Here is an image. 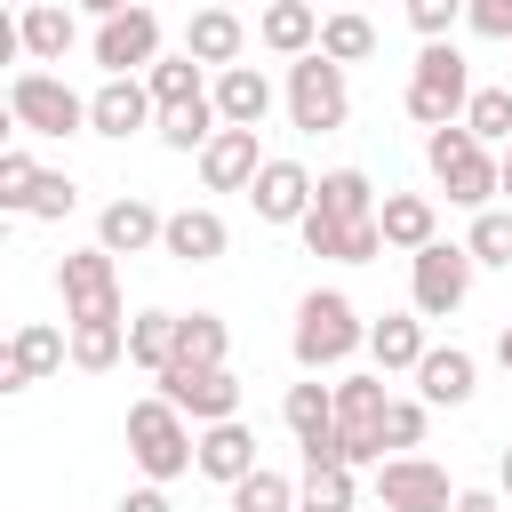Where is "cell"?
Returning <instances> with one entry per match:
<instances>
[{
  "mask_svg": "<svg viewBox=\"0 0 512 512\" xmlns=\"http://www.w3.org/2000/svg\"><path fill=\"white\" fill-rule=\"evenodd\" d=\"M288 352H296L304 376H344V360L368 352V320H360V304H352L344 288H312V296H296Z\"/></svg>",
  "mask_w": 512,
  "mask_h": 512,
  "instance_id": "cell-1",
  "label": "cell"
},
{
  "mask_svg": "<svg viewBox=\"0 0 512 512\" xmlns=\"http://www.w3.org/2000/svg\"><path fill=\"white\" fill-rule=\"evenodd\" d=\"M128 456L144 480H184V472H200V424L168 392H144V400H128Z\"/></svg>",
  "mask_w": 512,
  "mask_h": 512,
  "instance_id": "cell-2",
  "label": "cell"
},
{
  "mask_svg": "<svg viewBox=\"0 0 512 512\" xmlns=\"http://www.w3.org/2000/svg\"><path fill=\"white\" fill-rule=\"evenodd\" d=\"M424 168H432V184H440L456 208H496V200H504L496 144H480L464 120H448V128H424Z\"/></svg>",
  "mask_w": 512,
  "mask_h": 512,
  "instance_id": "cell-3",
  "label": "cell"
},
{
  "mask_svg": "<svg viewBox=\"0 0 512 512\" xmlns=\"http://www.w3.org/2000/svg\"><path fill=\"white\" fill-rule=\"evenodd\" d=\"M400 104H408L416 128H448V120H464V104H472V64H464V48H456V40H424L416 64H408Z\"/></svg>",
  "mask_w": 512,
  "mask_h": 512,
  "instance_id": "cell-4",
  "label": "cell"
},
{
  "mask_svg": "<svg viewBox=\"0 0 512 512\" xmlns=\"http://www.w3.org/2000/svg\"><path fill=\"white\" fill-rule=\"evenodd\" d=\"M352 64H336V56H288V88H280V104H288V128H304V136H336L344 120H352V80H344Z\"/></svg>",
  "mask_w": 512,
  "mask_h": 512,
  "instance_id": "cell-5",
  "label": "cell"
},
{
  "mask_svg": "<svg viewBox=\"0 0 512 512\" xmlns=\"http://www.w3.org/2000/svg\"><path fill=\"white\" fill-rule=\"evenodd\" d=\"M8 120H16V136H88V96L64 72L24 64L8 80Z\"/></svg>",
  "mask_w": 512,
  "mask_h": 512,
  "instance_id": "cell-6",
  "label": "cell"
},
{
  "mask_svg": "<svg viewBox=\"0 0 512 512\" xmlns=\"http://www.w3.org/2000/svg\"><path fill=\"white\" fill-rule=\"evenodd\" d=\"M384 408H392V392H384V368H344L336 376V440H344V464L352 472H376L384 464Z\"/></svg>",
  "mask_w": 512,
  "mask_h": 512,
  "instance_id": "cell-7",
  "label": "cell"
},
{
  "mask_svg": "<svg viewBox=\"0 0 512 512\" xmlns=\"http://www.w3.org/2000/svg\"><path fill=\"white\" fill-rule=\"evenodd\" d=\"M472 272H480V256H472L464 240H424V248L408 256V304H416L424 320H448V312H464Z\"/></svg>",
  "mask_w": 512,
  "mask_h": 512,
  "instance_id": "cell-8",
  "label": "cell"
},
{
  "mask_svg": "<svg viewBox=\"0 0 512 512\" xmlns=\"http://www.w3.org/2000/svg\"><path fill=\"white\" fill-rule=\"evenodd\" d=\"M64 320H120V256L112 248H72L56 264Z\"/></svg>",
  "mask_w": 512,
  "mask_h": 512,
  "instance_id": "cell-9",
  "label": "cell"
},
{
  "mask_svg": "<svg viewBox=\"0 0 512 512\" xmlns=\"http://www.w3.org/2000/svg\"><path fill=\"white\" fill-rule=\"evenodd\" d=\"M368 488H376V504H392V512H448V504H456V480H448L432 456H416V448L384 456Z\"/></svg>",
  "mask_w": 512,
  "mask_h": 512,
  "instance_id": "cell-10",
  "label": "cell"
},
{
  "mask_svg": "<svg viewBox=\"0 0 512 512\" xmlns=\"http://www.w3.org/2000/svg\"><path fill=\"white\" fill-rule=\"evenodd\" d=\"M144 128H160V104H152L144 72H104L96 96H88V136L128 144V136H144Z\"/></svg>",
  "mask_w": 512,
  "mask_h": 512,
  "instance_id": "cell-11",
  "label": "cell"
},
{
  "mask_svg": "<svg viewBox=\"0 0 512 512\" xmlns=\"http://www.w3.org/2000/svg\"><path fill=\"white\" fill-rule=\"evenodd\" d=\"M192 424H224V416H240V376L216 360V368H192V360H168L160 376H152Z\"/></svg>",
  "mask_w": 512,
  "mask_h": 512,
  "instance_id": "cell-12",
  "label": "cell"
},
{
  "mask_svg": "<svg viewBox=\"0 0 512 512\" xmlns=\"http://www.w3.org/2000/svg\"><path fill=\"white\" fill-rule=\"evenodd\" d=\"M88 56H96V72H144V64H160L168 48H160V16L136 0V8H120V16H104L96 24V40H88Z\"/></svg>",
  "mask_w": 512,
  "mask_h": 512,
  "instance_id": "cell-13",
  "label": "cell"
},
{
  "mask_svg": "<svg viewBox=\"0 0 512 512\" xmlns=\"http://www.w3.org/2000/svg\"><path fill=\"white\" fill-rule=\"evenodd\" d=\"M312 192H320V176L304 168V160H264L256 168V184H248V208H256V224H304L312 216Z\"/></svg>",
  "mask_w": 512,
  "mask_h": 512,
  "instance_id": "cell-14",
  "label": "cell"
},
{
  "mask_svg": "<svg viewBox=\"0 0 512 512\" xmlns=\"http://www.w3.org/2000/svg\"><path fill=\"white\" fill-rule=\"evenodd\" d=\"M72 360V328H48V320H24L0 352V392H32L40 376H56Z\"/></svg>",
  "mask_w": 512,
  "mask_h": 512,
  "instance_id": "cell-15",
  "label": "cell"
},
{
  "mask_svg": "<svg viewBox=\"0 0 512 512\" xmlns=\"http://www.w3.org/2000/svg\"><path fill=\"white\" fill-rule=\"evenodd\" d=\"M160 232H168V216L144 192H120L96 208V248H112V256H144V248H160Z\"/></svg>",
  "mask_w": 512,
  "mask_h": 512,
  "instance_id": "cell-16",
  "label": "cell"
},
{
  "mask_svg": "<svg viewBox=\"0 0 512 512\" xmlns=\"http://www.w3.org/2000/svg\"><path fill=\"white\" fill-rule=\"evenodd\" d=\"M72 40H80V24H72L64 0H24V8H16V56H24V64H64Z\"/></svg>",
  "mask_w": 512,
  "mask_h": 512,
  "instance_id": "cell-17",
  "label": "cell"
},
{
  "mask_svg": "<svg viewBox=\"0 0 512 512\" xmlns=\"http://www.w3.org/2000/svg\"><path fill=\"white\" fill-rule=\"evenodd\" d=\"M192 160H200V184H208V192H248V184H256V168H264L256 128H216Z\"/></svg>",
  "mask_w": 512,
  "mask_h": 512,
  "instance_id": "cell-18",
  "label": "cell"
},
{
  "mask_svg": "<svg viewBox=\"0 0 512 512\" xmlns=\"http://www.w3.org/2000/svg\"><path fill=\"white\" fill-rule=\"evenodd\" d=\"M184 48H192L208 72L240 64V56H248V24H240V8H224V0H200V8H192V24H184Z\"/></svg>",
  "mask_w": 512,
  "mask_h": 512,
  "instance_id": "cell-19",
  "label": "cell"
},
{
  "mask_svg": "<svg viewBox=\"0 0 512 512\" xmlns=\"http://www.w3.org/2000/svg\"><path fill=\"white\" fill-rule=\"evenodd\" d=\"M232 248V224L216 216V208H168V232H160V256H176V264H216Z\"/></svg>",
  "mask_w": 512,
  "mask_h": 512,
  "instance_id": "cell-20",
  "label": "cell"
},
{
  "mask_svg": "<svg viewBox=\"0 0 512 512\" xmlns=\"http://www.w3.org/2000/svg\"><path fill=\"white\" fill-rule=\"evenodd\" d=\"M416 392H424L432 408H464V400L480 392V360H472L464 344H432V352L416 360Z\"/></svg>",
  "mask_w": 512,
  "mask_h": 512,
  "instance_id": "cell-21",
  "label": "cell"
},
{
  "mask_svg": "<svg viewBox=\"0 0 512 512\" xmlns=\"http://www.w3.org/2000/svg\"><path fill=\"white\" fill-rule=\"evenodd\" d=\"M432 344H424V312L408 304V312H384V320H368V360L384 368V376H416V360H424Z\"/></svg>",
  "mask_w": 512,
  "mask_h": 512,
  "instance_id": "cell-22",
  "label": "cell"
},
{
  "mask_svg": "<svg viewBox=\"0 0 512 512\" xmlns=\"http://www.w3.org/2000/svg\"><path fill=\"white\" fill-rule=\"evenodd\" d=\"M248 472H256V432H248L240 416H224V424H200V480L232 488V480H248Z\"/></svg>",
  "mask_w": 512,
  "mask_h": 512,
  "instance_id": "cell-23",
  "label": "cell"
},
{
  "mask_svg": "<svg viewBox=\"0 0 512 512\" xmlns=\"http://www.w3.org/2000/svg\"><path fill=\"white\" fill-rule=\"evenodd\" d=\"M256 40L272 56H312L320 48V0H264L256 8Z\"/></svg>",
  "mask_w": 512,
  "mask_h": 512,
  "instance_id": "cell-24",
  "label": "cell"
},
{
  "mask_svg": "<svg viewBox=\"0 0 512 512\" xmlns=\"http://www.w3.org/2000/svg\"><path fill=\"white\" fill-rule=\"evenodd\" d=\"M208 96H216L224 128H264V112H272V80H264L256 64H224V72L208 80Z\"/></svg>",
  "mask_w": 512,
  "mask_h": 512,
  "instance_id": "cell-25",
  "label": "cell"
},
{
  "mask_svg": "<svg viewBox=\"0 0 512 512\" xmlns=\"http://www.w3.org/2000/svg\"><path fill=\"white\" fill-rule=\"evenodd\" d=\"M376 224H384V248H400V256H416L424 240H440L432 192H384V200H376Z\"/></svg>",
  "mask_w": 512,
  "mask_h": 512,
  "instance_id": "cell-26",
  "label": "cell"
},
{
  "mask_svg": "<svg viewBox=\"0 0 512 512\" xmlns=\"http://www.w3.org/2000/svg\"><path fill=\"white\" fill-rule=\"evenodd\" d=\"M312 216H328V224H368V216H376V184H368V168H328L320 192H312Z\"/></svg>",
  "mask_w": 512,
  "mask_h": 512,
  "instance_id": "cell-27",
  "label": "cell"
},
{
  "mask_svg": "<svg viewBox=\"0 0 512 512\" xmlns=\"http://www.w3.org/2000/svg\"><path fill=\"white\" fill-rule=\"evenodd\" d=\"M296 512H360V472L352 464H304Z\"/></svg>",
  "mask_w": 512,
  "mask_h": 512,
  "instance_id": "cell-28",
  "label": "cell"
},
{
  "mask_svg": "<svg viewBox=\"0 0 512 512\" xmlns=\"http://www.w3.org/2000/svg\"><path fill=\"white\" fill-rule=\"evenodd\" d=\"M144 88H152V104H160V112H176V104H200V96H208V80H200V56H192V48H176V56L144 64Z\"/></svg>",
  "mask_w": 512,
  "mask_h": 512,
  "instance_id": "cell-29",
  "label": "cell"
},
{
  "mask_svg": "<svg viewBox=\"0 0 512 512\" xmlns=\"http://www.w3.org/2000/svg\"><path fill=\"white\" fill-rule=\"evenodd\" d=\"M176 320H184V312H160V304H144V312L128 320V360H136L144 376H160V368L176 360Z\"/></svg>",
  "mask_w": 512,
  "mask_h": 512,
  "instance_id": "cell-30",
  "label": "cell"
},
{
  "mask_svg": "<svg viewBox=\"0 0 512 512\" xmlns=\"http://www.w3.org/2000/svg\"><path fill=\"white\" fill-rule=\"evenodd\" d=\"M320 56H336V64H368V56H376V24H368V8H328V16H320Z\"/></svg>",
  "mask_w": 512,
  "mask_h": 512,
  "instance_id": "cell-31",
  "label": "cell"
},
{
  "mask_svg": "<svg viewBox=\"0 0 512 512\" xmlns=\"http://www.w3.org/2000/svg\"><path fill=\"white\" fill-rule=\"evenodd\" d=\"M128 360V320H72V368L104 376Z\"/></svg>",
  "mask_w": 512,
  "mask_h": 512,
  "instance_id": "cell-32",
  "label": "cell"
},
{
  "mask_svg": "<svg viewBox=\"0 0 512 512\" xmlns=\"http://www.w3.org/2000/svg\"><path fill=\"white\" fill-rule=\"evenodd\" d=\"M216 128H224V112H216V96H200V104H176V112H160V128H152V136H160L168 152H200Z\"/></svg>",
  "mask_w": 512,
  "mask_h": 512,
  "instance_id": "cell-33",
  "label": "cell"
},
{
  "mask_svg": "<svg viewBox=\"0 0 512 512\" xmlns=\"http://www.w3.org/2000/svg\"><path fill=\"white\" fill-rule=\"evenodd\" d=\"M232 352V328H224V312H184L176 320V360H192V368H216Z\"/></svg>",
  "mask_w": 512,
  "mask_h": 512,
  "instance_id": "cell-34",
  "label": "cell"
},
{
  "mask_svg": "<svg viewBox=\"0 0 512 512\" xmlns=\"http://www.w3.org/2000/svg\"><path fill=\"white\" fill-rule=\"evenodd\" d=\"M464 248L488 264V272H512V208H472V232Z\"/></svg>",
  "mask_w": 512,
  "mask_h": 512,
  "instance_id": "cell-35",
  "label": "cell"
},
{
  "mask_svg": "<svg viewBox=\"0 0 512 512\" xmlns=\"http://www.w3.org/2000/svg\"><path fill=\"white\" fill-rule=\"evenodd\" d=\"M232 512H296V480L272 472V464H256L248 480H232Z\"/></svg>",
  "mask_w": 512,
  "mask_h": 512,
  "instance_id": "cell-36",
  "label": "cell"
},
{
  "mask_svg": "<svg viewBox=\"0 0 512 512\" xmlns=\"http://www.w3.org/2000/svg\"><path fill=\"white\" fill-rule=\"evenodd\" d=\"M464 128L480 136V144H512V88H472V104H464Z\"/></svg>",
  "mask_w": 512,
  "mask_h": 512,
  "instance_id": "cell-37",
  "label": "cell"
},
{
  "mask_svg": "<svg viewBox=\"0 0 512 512\" xmlns=\"http://www.w3.org/2000/svg\"><path fill=\"white\" fill-rule=\"evenodd\" d=\"M32 184H40L32 152H24V144H8V152H0V208H8V216H24V208H32Z\"/></svg>",
  "mask_w": 512,
  "mask_h": 512,
  "instance_id": "cell-38",
  "label": "cell"
},
{
  "mask_svg": "<svg viewBox=\"0 0 512 512\" xmlns=\"http://www.w3.org/2000/svg\"><path fill=\"white\" fill-rule=\"evenodd\" d=\"M72 208H80V184H72V176H56V168H40V184H32V208H24V216H32V224H64Z\"/></svg>",
  "mask_w": 512,
  "mask_h": 512,
  "instance_id": "cell-39",
  "label": "cell"
},
{
  "mask_svg": "<svg viewBox=\"0 0 512 512\" xmlns=\"http://www.w3.org/2000/svg\"><path fill=\"white\" fill-rule=\"evenodd\" d=\"M424 432H432V400H424V392L384 408V440H392V448H424Z\"/></svg>",
  "mask_w": 512,
  "mask_h": 512,
  "instance_id": "cell-40",
  "label": "cell"
},
{
  "mask_svg": "<svg viewBox=\"0 0 512 512\" xmlns=\"http://www.w3.org/2000/svg\"><path fill=\"white\" fill-rule=\"evenodd\" d=\"M400 8H408V32H416V40H448L472 0H400Z\"/></svg>",
  "mask_w": 512,
  "mask_h": 512,
  "instance_id": "cell-41",
  "label": "cell"
},
{
  "mask_svg": "<svg viewBox=\"0 0 512 512\" xmlns=\"http://www.w3.org/2000/svg\"><path fill=\"white\" fill-rule=\"evenodd\" d=\"M464 32H480V40H512V0H472V8H464Z\"/></svg>",
  "mask_w": 512,
  "mask_h": 512,
  "instance_id": "cell-42",
  "label": "cell"
},
{
  "mask_svg": "<svg viewBox=\"0 0 512 512\" xmlns=\"http://www.w3.org/2000/svg\"><path fill=\"white\" fill-rule=\"evenodd\" d=\"M112 512H176V504H168V480H144V488H128Z\"/></svg>",
  "mask_w": 512,
  "mask_h": 512,
  "instance_id": "cell-43",
  "label": "cell"
},
{
  "mask_svg": "<svg viewBox=\"0 0 512 512\" xmlns=\"http://www.w3.org/2000/svg\"><path fill=\"white\" fill-rule=\"evenodd\" d=\"M448 512H504V488H456Z\"/></svg>",
  "mask_w": 512,
  "mask_h": 512,
  "instance_id": "cell-44",
  "label": "cell"
},
{
  "mask_svg": "<svg viewBox=\"0 0 512 512\" xmlns=\"http://www.w3.org/2000/svg\"><path fill=\"white\" fill-rule=\"evenodd\" d=\"M72 8H88V16L104 24V16H120V8H136V0H72Z\"/></svg>",
  "mask_w": 512,
  "mask_h": 512,
  "instance_id": "cell-45",
  "label": "cell"
},
{
  "mask_svg": "<svg viewBox=\"0 0 512 512\" xmlns=\"http://www.w3.org/2000/svg\"><path fill=\"white\" fill-rule=\"evenodd\" d=\"M496 488H504V504H512V440H504V456H496Z\"/></svg>",
  "mask_w": 512,
  "mask_h": 512,
  "instance_id": "cell-46",
  "label": "cell"
},
{
  "mask_svg": "<svg viewBox=\"0 0 512 512\" xmlns=\"http://www.w3.org/2000/svg\"><path fill=\"white\" fill-rule=\"evenodd\" d=\"M496 368L512 376V320H504V336H496Z\"/></svg>",
  "mask_w": 512,
  "mask_h": 512,
  "instance_id": "cell-47",
  "label": "cell"
},
{
  "mask_svg": "<svg viewBox=\"0 0 512 512\" xmlns=\"http://www.w3.org/2000/svg\"><path fill=\"white\" fill-rule=\"evenodd\" d=\"M496 168H504V200H512V144H504V152H496Z\"/></svg>",
  "mask_w": 512,
  "mask_h": 512,
  "instance_id": "cell-48",
  "label": "cell"
},
{
  "mask_svg": "<svg viewBox=\"0 0 512 512\" xmlns=\"http://www.w3.org/2000/svg\"><path fill=\"white\" fill-rule=\"evenodd\" d=\"M360 512H392V504H360Z\"/></svg>",
  "mask_w": 512,
  "mask_h": 512,
  "instance_id": "cell-49",
  "label": "cell"
},
{
  "mask_svg": "<svg viewBox=\"0 0 512 512\" xmlns=\"http://www.w3.org/2000/svg\"><path fill=\"white\" fill-rule=\"evenodd\" d=\"M224 8H240V0H224Z\"/></svg>",
  "mask_w": 512,
  "mask_h": 512,
  "instance_id": "cell-50",
  "label": "cell"
},
{
  "mask_svg": "<svg viewBox=\"0 0 512 512\" xmlns=\"http://www.w3.org/2000/svg\"><path fill=\"white\" fill-rule=\"evenodd\" d=\"M16 8H24V0H16Z\"/></svg>",
  "mask_w": 512,
  "mask_h": 512,
  "instance_id": "cell-51",
  "label": "cell"
},
{
  "mask_svg": "<svg viewBox=\"0 0 512 512\" xmlns=\"http://www.w3.org/2000/svg\"><path fill=\"white\" fill-rule=\"evenodd\" d=\"M360 8H368V0H360Z\"/></svg>",
  "mask_w": 512,
  "mask_h": 512,
  "instance_id": "cell-52",
  "label": "cell"
}]
</instances>
